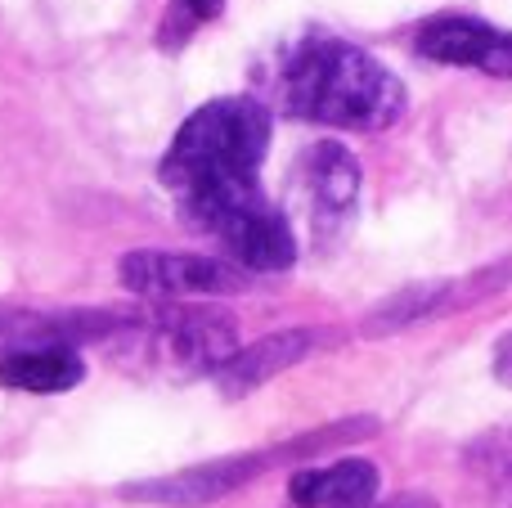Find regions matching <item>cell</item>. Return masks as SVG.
Listing matches in <instances>:
<instances>
[{
	"instance_id": "1",
	"label": "cell",
	"mask_w": 512,
	"mask_h": 508,
	"mask_svg": "<svg viewBox=\"0 0 512 508\" xmlns=\"http://www.w3.org/2000/svg\"><path fill=\"white\" fill-rule=\"evenodd\" d=\"M270 108L248 95H225L185 117L167 158L162 185L176 194L180 216L194 230L212 234L234 212L261 203L256 171L270 149Z\"/></svg>"
},
{
	"instance_id": "2",
	"label": "cell",
	"mask_w": 512,
	"mask_h": 508,
	"mask_svg": "<svg viewBox=\"0 0 512 508\" xmlns=\"http://www.w3.org/2000/svg\"><path fill=\"white\" fill-rule=\"evenodd\" d=\"M279 99L292 117L337 131H387L405 117V81L342 36H306L279 72Z\"/></svg>"
},
{
	"instance_id": "3",
	"label": "cell",
	"mask_w": 512,
	"mask_h": 508,
	"mask_svg": "<svg viewBox=\"0 0 512 508\" xmlns=\"http://www.w3.org/2000/svg\"><path fill=\"white\" fill-rule=\"evenodd\" d=\"M108 342L117 347V360L126 369L171 378V383L216 374L239 351L234 324L216 311H198V306H162L153 315H126V324Z\"/></svg>"
},
{
	"instance_id": "4",
	"label": "cell",
	"mask_w": 512,
	"mask_h": 508,
	"mask_svg": "<svg viewBox=\"0 0 512 508\" xmlns=\"http://www.w3.org/2000/svg\"><path fill=\"white\" fill-rule=\"evenodd\" d=\"M122 284L140 297L162 302H185V297H225L248 293V270L221 257H198V252H126Z\"/></svg>"
},
{
	"instance_id": "5",
	"label": "cell",
	"mask_w": 512,
	"mask_h": 508,
	"mask_svg": "<svg viewBox=\"0 0 512 508\" xmlns=\"http://www.w3.org/2000/svg\"><path fill=\"white\" fill-rule=\"evenodd\" d=\"M297 189L315 243L333 248L351 225L355 203H360V162L333 140L310 144L297 162Z\"/></svg>"
},
{
	"instance_id": "6",
	"label": "cell",
	"mask_w": 512,
	"mask_h": 508,
	"mask_svg": "<svg viewBox=\"0 0 512 508\" xmlns=\"http://www.w3.org/2000/svg\"><path fill=\"white\" fill-rule=\"evenodd\" d=\"M414 50L432 63L477 68L486 77H512V32L468 14H445L418 27Z\"/></svg>"
},
{
	"instance_id": "7",
	"label": "cell",
	"mask_w": 512,
	"mask_h": 508,
	"mask_svg": "<svg viewBox=\"0 0 512 508\" xmlns=\"http://www.w3.org/2000/svg\"><path fill=\"white\" fill-rule=\"evenodd\" d=\"M265 468H270V455H230V459H212V464L185 468V473L131 482V486H122V495L126 500H144V504L194 508V504H212V500H225V495L243 491Z\"/></svg>"
},
{
	"instance_id": "8",
	"label": "cell",
	"mask_w": 512,
	"mask_h": 508,
	"mask_svg": "<svg viewBox=\"0 0 512 508\" xmlns=\"http://www.w3.org/2000/svg\"><path fill=\"white\" fill-rule=\"evenodd\" d=\"M126 324L117 311H0V356L23 347H81L108 342Z\"/></svg>"
},
{
	"instance_id": "9",
	"label": "cell",
	"mask_w": 512,
	"mask_h": 508,
	"mask_svg": "<svg viewBox=\"0 0 512 508\" xmlns=\"http://www.w3.org/2000/svg\"><path fill=\"white\" fill-rule=\"evenodd\" d=\"M315 347H319V333H310V329L270 333V338L252 342V347H239L221 369H216L212 378H216V387H221V396L239 401V396H248V392H256V387H265L270 378H279L283 369L301 365V360H306Z\"/></svg>"
},
{
	"instance_id": "10",
	"label": "cell",
	"mask_w": 512,
	"mask_h": 508,
	"mask_svg": "<svg viewBox=\"0 0 512 508\" xmlns=\"http://www.w3.org/2000/svg\"><path fill=\"white\" fill-rule=\"evenodd\" d=\"M378 486L382 477L369 459H337V464L292 473L288 495L297 508H373Z\"/></svg>"
},
{
	"instance_id": "11",
	"label": "cell",
	"mask_w": 512,
	"mask_h": 508,
	"mask_svg": "<svg viewBox=\"0 0 512 508\" xmlns=\"http://www.w3.org/2000/svg\"><path fill=\"white\" fill-rule=\"evenodd\" d=\"M86 378L77 347H23V351H5L0 356V387L9 392H27V396H59Z\"/></svg>"
},
{
	"instance_id": "12",
	"label": "cell",
	"mask_w": 512,
	"mask_h": 508,
	"mask_svg": "<svg viewBox=\"0 0 512 508\" xmlns=\"http://www.w3.org/2000/svg\"><path fill=\"white\" fill-rule=\"evenodd\" d=\"M221 9H225V0H171L167 14H162V27H158V45L162 50H180V45H189L198 27L212 23Z\"/></svg>"
},
{
	"instance_id": "13",
	"label": "cell",
	"mask_w": 512,
	"mask_h": 508,
	"mask_svg": "<svg viewBox=\"0 0 512 508\" xmlns=\"http://www.w3.org/2000/svg\"><path fill=\"white\" fill-rule=\"evenodd\" d=\"M472 459H477L481 473L490 477V486H495L504 500H512V432H495V437L477 441Z\"/></svg>"
},
{
	"instance_id": "14",
	"label": "cell",
	"mask_w": 512,
	"mask_h": 508,
	"mask_svg": "<svg viewBox=\"0 0 512 508\" xmlns=\"http://www.w3.org/2000/svg\"><path fill=\"white\" fill-rule=\"evenodd\" d=\"M495 378L512 387V333L508 338H499V347H495Z\"/></svg>"
},
{
	"instance_id": "15",
	"label": "cell",
	"mask_w": 512,
	"mask_h": 508,
	"mask_svg": "<svg viewBox=\"0 0 512 508\" xmlns=\"http://www.w3.org/2000/svg\"><path fill=\"white\" fill-rule=\"evenodd\" d=\"M387 508H432L427 500H414V495H409V500H396V504H387Z\"/></svg>"
}]
</instances>
